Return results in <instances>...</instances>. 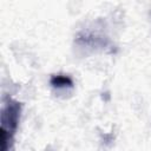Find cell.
<instances>
[{
  "label": "cell",
  "mask_w": 151,
  "mask_h": 151,
  "mask_svg": "<svg viewBox=\"0 0 151 151\" xmlns=\"http://www.w3.org/2000/svg\"><path fill=\"white\" fill-rule=\"evenodd\" d=\"M50 84H51L53 87H57V88L72 87V86H73V80H72V78L68 77V76L58 74V76H52V77H51Z\"/></svg>",
  "instance_id": "2"
},
{
  "label": "cell",
  "mask_w": 151,
  "mask_h": 151,
  "mask_svg": "<svg viewBox=\"0 0 151 151\" xmlns=\"http://www.w3.org/2000/svg\"><path fill=\"white\" fill-rule=\"evenodd\" d=\"M20 116V104L14 100H8L1 111V132H5L9 138L15 131Z\"/></svg>",
  "instance_id": "1"
}]
</instances>
